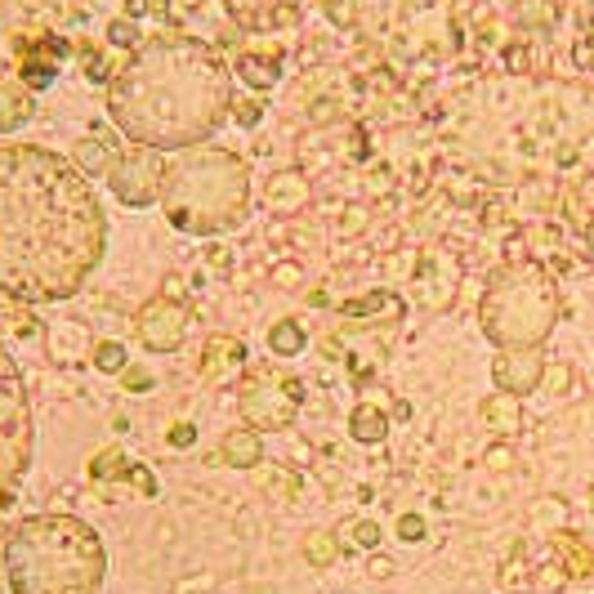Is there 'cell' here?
<instances>
[{
    "instance_id": "1",
    "label": "cell",
    "mask_w": 594,
    "mask_h": 594,
    "mask_svg": "<svg viewBox=\"0 0 594 594\" xmlns=\"http://www.w3.org/2000/svg\"><path fill=\"white\" fill-rule=\"evenodd\" d=\"M108 250L90 179L63 153L0 148V295L19 304L72 300Z\"/></svg>"
},
{
    "instance_id": "2",
    "label": "cell",
    "mask_w": 594,
    "mask_h": 594,
    "mask_svg": "<svg viewBox=\"0 0 594 594\" xmlns=\"http://www.w3.org/2000/svg\"><path fill=\"white\" fill-rule=\"evenodd\" d=\"M233 112L224 58L197 36L144 41L108 86V116L153 153L202 148Z\"/></svg>"
},
{
    "instance_id": "3",
    "label": "cell",
    "mask_w": 594,
    "mask_h": 594,
    "mask_svg": "<svg viewBox=\"0 0 594 594\" xmlns=\"http://www.w3.org/2000/svg\"><path fill=\"white\" fill-rule=\"evenodd\" d=\"M5 572L14 594H99L108 550L77 514H27L5 537Z\"/></svg>"
},
{
    "instance_id": "4",
    "label": "cell",
    "mask_w": 594,
    "mask_h": 594,
    "mask_svg": "<svg viewBox=\"0 0 594 594\" xmlns=\"http://www.w3.org/2000/svg\"><path fill=\"white\" fill-rule=\"evenodd\" d=\"M161 211L188 237H224L250 215V166L228 148H188L166 170Z\"/></svg>"
},
{
    "instance_id": "5",
    "label": "cell",
    "mask_w": 594,
    "mask_h": 594,
    "mask_svg": "<svg viewBox=\"0 0 594 594\" xmlns=\"http://www.w3.org/2000/svg\"><path fill=\"white\" fill-rule=\"evenodd\" d=\"M479 326L496 349H541L559 326L554 278L533 259L505 264L479 304Z\"/></svg>"
},
{
    "instance_id": "6",
    "label": "cell",
    "mask_w": 594,
    "mask_h": 594,
    "mask_svg": "<svg viewBox=\"0 0 594 594\" xmlns=\"http://www.w3.org/2000/svg\"><path fill=\"white\" fill-rule=\"evenodd\" d=\"M36 451V416L32 393L14 362V354L0 340V514H5L23 487V474Z\"/></svg>"
},
{
    "instance_id": "7",
    "label": "cell",
    "mask_w": 594,
    "mask_h": 594,
    "mask_svg": "<svg viewBox=\"0 0 594 594\" xmlns=\"http://www.w3.org/2000/svg\"><path fill=\"white\" fill-rule=\"evenodd\" d=\"M304 403V384L295 376H255L246 389H242V416L255 434H278L295 421Z\"/></svg>"
},
{
    "instance_id": "8",
    "label": "cell",
    "mask_w": 594,
    "mask_h": 594,
    "mask_svg": "<svg viewBox=\"0 0 594 594\" xmlns=\"http://www.w3.org/2000/svg\"><path fill=\"white\" fill-rule=\"evenodd\" d=\"M166 170H170V166L161 161V153L139 148V153L121 157V166L108 175V188H112V197H116L121 206L144 211V206L161 202V192H166Z\"/></svg>"
},
{
    "instance_id": "9",
    "label": "cell",
    "mask_w": 594,
    "mask_h": 594,
    "mask_svg": "<svg viewBox=\"0 0 594 594\" xmlns=\"http://www.w3.org/2000/svg\"><path fill=\"white\" fill-rule=\"evenodd\" d=\"M188 322H192V313H188L179 300L157 295V300H148V304L139 309L135 332H139V345H144V349H153V354H170V349H179V345H183Z\"/></svg>"
},
{
    "instance_id": "10",
    "label": "cell",
    "mask_w": 594,
    "mask_h": 594,
    "mask_svg": "<svg viewBox=\"0 0 594 594\" xmlns=\"http://www.w3.org/2000/svg\"><path fill=\"white\" fill-rule=\"evenodd\" d=\"M492 380L509 399H527L546 380V354L541 349H501L492 362Z\"/></svg>"
},
{
    "instance_id": "11",
    "label": "cell",
    "mask_w": 594,
    "mask_h": 594,
    "mask_svg": "<svg viewBox=\"0 0 594 594\" xmlns=\"http://www.w3.org/2000/svg\"><path fill=\"white\" fill-rule=\"evenodd\" d=\"M224 10L246 32H273L300 19V0H224Z\"/></svg>"
},
{
    "instance_id": "12",
    "label": "cell",
    "mask_w": 594,
    "mask_h": 594,
    "mask_svg": "<svg viewBox=\"0 0 594 594\" xmlns=\"http://www.w3.org/2000/svg\"><path fill=\"white\" fill-rule=\"evenodd\" d=\"M246 367V345L233 336H211L202 349V380L206 384H228Z\"/></svg>"
},
{
    "instance_id": "13",
    "label": "cell",
    "mask_w": 594,
    "mask_h": 594,
    "mask_svg": "<svg viewBox=\"0 0 594 594\" xmlns=\"http://www.w3.org/2000/svg\"><path fill=\"white\" fill-rule=\"evenodd\" d=\"M269 206H273V215H300L309 202H313V188H309V175L304 170H278L273 179H269Z\"/></svg>"
},
{
    "instance_id": "14",
    "label": "cell",
    "mask_w": 594,
    "mask_h": 594,
    "mask_svg": "<svg viewBox=\"0 0 594 594\" xmlns=\"http://www.w3.org/2000/svg\"><path fill=\"white\" fill-rule=\"evenodd\" d=\"M220 460H224L228 470H255L259 460H264V442H259V434H255L250 425L228 429V434H224V442H220Z\"/></svg>"
},
{
    "instance_id": "15",
    "label": "cell",
    "mask_w": 594,
    "mask_h": 594,
    "mask_svg": "<svg viewBox=\"0 0 594 594\" xmlns=\"http://www.w3.org/2000/svg\"><path fill=\"white\" fill-rule=\"evenodd\" d=\"M479 416H483V425L496 434V438H514V434H523V407H518V399H509V393H492V399H483L479 403Z\"/></svg>"
},
{
    "instance_id": "16",
    "label": "cell",
    "mask_w": 594,
    "mask_h": 594,
    "mask_svg": "<svg viewBox=\"0 0 594 594\" xmlns=\"http://www.w3.org/2000/svg\"><path fill=\"white\" fill-rule=\"evenodd\" d=\"M72 161H77V170H81V175H112V170L121 166V153H116V144H112V139H103V135H86V139L77 144Z\"/></svg>"
},
{
    "instance_id": "17",
    "label": "cell",
    "mask_w": 594,
    "mask_h": 594,
    "mask_svg": "<svg viewBox=\"0 0 594 594\" xmlns=\"http://www.w3.org/2000/svg\"><path fill=\"white\" fill-rule=\"evenodd\" d=\"M550 546H554V554H563L559 563H563V572H568V576H576V581L594 576V550H590L576 533H563V527H559V533L550 537Z\"/></svg>"
},
{
    "instance_id": "18",
    "label": "cell",
    "mask_w": 594,
    "mask_h": 594,
    "mask_svg": "<svg viewBox=\"0 0 594 594\" xmlns=\"http://www.w3.org/2000/svg\"><path fill=\"white\" fill-rule=\"evenodd\" d=\"M237 72L250 90H273L282 77V54H237Z\"/></svg>"
},
{
    "instance_id": "19",
    "label": "cell",
    "mask_w": 594,
    "mask_h": 594,
    "mask_svg": "<svg viewBox=\"0 0 594 594\" xmlns=\"http://www.w3.org/2000/svg\"><path fill=\"white\" fill-rule=\"evenodd\" d=\"M349 434H354V442H367V447L384 442V438H389V412H380V407H371V403L354 407V416H349Z\"/></svg>"
},
{
    "instance_id": "20",
    "label": "cell",
    "mask_w": 594,
    "mask_h": 594,
    "mask_svg": "<svg viewBox=\"0 0 594 594\" xmlns=\"http://www.w3.org/2000/svg\"><path fill=\"white\" fill-rule=\"evenodd\" d=\"M36 99L27 86H0V130H19L32 116Z\"/></svg>"
},
{
    "instance_id": "21",
    "label": "cell",
    "mask_w": 594,
    "mask_h": 594,
    "mask_svg": "<svg viewBox=\"0 0 594 594\" xmlns=\"http://www.w3.org/2000/svg\"><path fill=\"white\" fill-rule=\"evenodd\" d=\"M304 345H309V336H304V326L300 322H291V317H282L273 332H269V349L278 354V358H295V354H304Z\"/></svg>"
},
{
    "instance_id": "22",
    "label": "cell",
    "mask_w": 594,
    "mask_h": 594,
    "mask_svg": "<svg viewBox=\"0 0 594 594\" xmlns=\"http://www.w3.org/2000/svg\"><path fill=\"white\" fill-rule=\"evenodd\" d=\"M121 474L130 479V460H125V451H116V447H103V451L90 460V479H94V483H103V487H108V483H116Z\"/></svg>"
},
{
    "instance_id": "23",
    "label": "cell",
    "mask_w": 594,
    "mask_h": 594,
    "mask_svg": "<svg viewBox=\"0 0 594 594\" xmlns=\"http://www.w3.org/2000/svg\"><path fill=\"white\" fill-rule=\"evenodd\" d=\"M304 559H309L313 568H332V563L340 559V541H336L332 533H309V537H304Z\"/></svg>"
},
{
    "instance_id": "24",
    "label": "cell",
    "mask_w": 594,
    "mask_h": 594,
    "mask_svg": "<svg viewBox=\"0 0 594 594\" xmlns=\"http://www.w3.org/2000/svg\"><path fill=\"white\" fill-rule=\"evenodd\" d=\"M399 313L403 304H399V295H389V291H371V295H362V300H349L340 313L345 317H376V313Z\"/></svg>"
},
{
    "instance_id": "25",
    "label": "cell",
    "mask_w": 594,
    "mask_h": 594,
    "mask_svg": "<svg viewBox=\"0 0 594 594\" xmlns=\"http://www.w3.org/2000/svg\"><path fill=\"white\" fill-rule=\"evenodd\" d=\"M94 367L99 371H108V376H121L130 362H125V345H116V340H99L94 345Z\"/></svg>"
},
{
    "instance_id": "26",
    "label": "cell",
    "mask_w": 594,
    "mask_h": 594,
    "mask_svg": "<svg viewBox=\"0 0 594 594\" xmlns=\"http://www.w3.org/2000/svg\"><path fill=\"white\" fill-rule=\"evenodd\" d=\"M54 58H27V68H23V86L36 94V90H45L49 81H54Z\"/></svg>"
},
{
    "instance_id": "27",
    "label": "cell",
    "mask_w": 594,
    "mask_h": 594,
    "mask_svg": "<svg viewBox=\"0 0 594 594\" xmlns=\"http://www.w3.org/2000/svg\"><path fill=\"white\" fill-rule=\"evenodd\" d=\"M533 518H537V523H550L554 533H559V523H568V501H559V496H541V501L533 505Z\"/></svg>"
},
{
    "instance_id": "28",
    "label": "cell",
    "mask_w": 594,
    "mask_h": 594,
    "mask_svg": "<svg viewBox=\"0 0 594 594\" xmlns=\"http://www.w3.org/2000/svg\"><path fill=\"white\" fill-rule=\"evenodd\" d=\"M157 380H153V371H144V367H125L121 371V389L125 393H148Z\"/></svg>"
},
{
    "instance_id": "29",
    "label": "cell",
    "mask_w": 594,
    "mask_h": 594,
    "mask_svg": "<svg viewBox=\"0 0 594 594\" xmlns=\"http://www.w3.org/2000/svg\"><path fill=\"white\" fill-rule=\"evenodd\" d=\"M349 533H354V546H362V550H376V546H380V537H384V533H380V523H367V518H362V523H354Z\"/></svg>"
},
{
    "instance_id": "30",
    "label": "cell",
    "mask_w": 594,
    "mask_h": 594,
    "mask_svg": "<svg viewBox=\"0 0 594 594\" xmlns=\"http://www.w3.org/2000/svg\"><path fill=\"white\" fill-rule=\"evenodd\" d=\"M130 483H135V487H139V492H144L148 501H153V496L161 492V487H157V474H153L148 466H130Z\"/></svg>"
},
{
    "instance_id": "31",
    "label": "cell",
    "mask_w": 594,
    "mask_h": 594,
    "mask_svg": "<svg viewBox=\"0 0 594 594\" xmlns=\"http://www.w3.org/2000/svg\"><path fill=\"white\" fill-rule=\"evenodd\" d=\"M541 384H550L554 393H568V389H572V367H563V362L550 367V362H546V380H541Z\"/></svg>"
},
{
    "instance_id": "32",
    "label": "cell",
    "mask_w": 594,
    "mask_h": 594,
    "mask_svg": "<svg viewBox=\"0 0 594 594\" xmlns=\"http://www.w3.org/2000/svg\"><path fill=\"white\" fill-rule=\"evenodd\" d=\"M399 537L403 541H425V518L421 514H403L399 518Z\"/></svg>"
},
{
    "instance_id": "33",
    "label": "cell",
    "mask_w": 594,
    "mask_h": 594,
    "mask_svg": "<svg viewBox=\"0 0 594 594\" xmlns=\"http://www.w3.org/2000/svg\"><path fill=\"white\" fill-rule=\"evenodd\" d=\"M233 116H237L242 130H250V125H259V103H255V99H242V103L233 108Z\"/></svg>"
},
{
    "instance_id": "34",
    "label": "cell",
    "mask_w": 594,
    "mask_h": 594,
    "mask_svg": "<svg viewBox=\"0 0 594 594\" xmlns=\"http://www.w3.org/2000/svg\"><path fill=\"white\" fill-rule=\"evenodd\" d=\"M192 442H197V425H188V421H183V425H175V429H170V447H192Z\"/></svg>"
},
{
    "instance_id": "35",
    "label": "cell",
    "mask_w": 594,
    "mask_h": 594,
    "mask_svg": "<svg viewBox=\"0 0 594 594\" xmlns=\"http://www.w3.org/2000/svg\"><path fill=\"white\" fill-rule=\"evenodd\" d=\"M487 466H492V470H509V466H514V451H509V447H492V451H487Z\"/></svg>"
},
{
    "instance_id": "36",
    "label": "cell",
    "mask_w": 594,
    "mask_h": 594,
    "mask_svg": "<svg viewBox=\"0 0 594 594\" xmlns=\"http://www.w3.org/2000/svg\"><path fill=\"white\" fill-rule=\"evenodd\" d=\"M367 228V211H345V233H362Z\"/></svg>"
},
{
    "instance_id": "37",
    "label": "cell",
    "mask_w": 594,
    "mask_h": 594,
    "mask_svg": "<svg viewBox=\"0 0 594 594\" xmlns=\"http://www.w3.org/2000/svg\"><path fill=\"white\" fill-rule=\"evenodd\" d=\"M278 287H300V269H295V264H282V269H278Z\"/></svg>"
},
{
    "instance_id": "38",
    "label": "cell",
    "mask_w": 594,
    "mask_h": 594,
    "mask_svg": "<svg viewBox=\"0 0 594 594\" xmlns=\"http://www.w3.org/2000/svg\"><path fill=\"white\" fill-rule=\"evenodd\" d=\"M576 58H581V63H585V68L594 72V36H585V41L576 45Z\"/></svg>"
},
{
    "instance_id": "39",
    "label": "cell",
    "mask_w": 594,
    "mask_h": 594,
    "mask_svg": "<svg viewBox=\"0 0 594 594\" xmlns=\"http://www.w3.org/2000/svg\"><path fill=\"white\" fill-rule=\"evenodd\" d=\"M112 41H116V45H135V27L116 23V27H112Z\"/></svg>"
},
{
    "instance_id": "40",
    "label": "cell",
    "mask_w": 594,
    "mask_h": 594,
    "mask_svg": "<svg viewBox=\"0 0 594 594\" xmlns=\"http://www.w3.org/2000/svg\"><path fill=\"white\" fill-rule=\"evenodd\" d=\"M367 572H371L376 581H384V576L393 572V563H389V559H371V563H367Z\"/></svg>"
},
{
    "instance_id": "41",
    "label": "cell",
    "mask_w": 594,
    "mask_h": 594,
    "mask_svg": "<svg viewBox=\"0 0 594 594\" xmlns=\"http://www.w3.org/2000/svg\"><path fill=\"white\" fill-rule=\"evenodd\" d=\"M393 421H412V403H393Z\"/></svg>"
},
{
    "instance_id": "42",
    "label": "cell",
    "mask_w": 594,
    "mask_h": 594,
    "mask_svg": "<svg viewBox=\"0 0 594 594\" xmlns=\"http://www.w3.org/2000/svg\"><path fill=\"white\" fill-rule=\"evenodd\" d=\"M590 509H594V487H590Z\"/></svg>"
}]
</instances>
